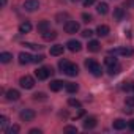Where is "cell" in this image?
I'll use <instances>...</instances> for the list:
<instances>
[{
    "label": "cell",
    "mask_w": 134,
    "mask_h": 134,
    "mask_svg": "<svg viewBox=\"0 0 134 134\" xmlns=\"http://www.w3.org/2000/svg\"><path fill=\"white\" fill-rule=\"evenodd\" d=\"M85 66H87V70L93 74V76H96V77H99L101 74H103V68H101V65H98L95 60H87L85 62Z\"/></svg>",
    "instance_id": "6da1fadb"
},
{
    "label": "cell",
    "mask_w": 134,
    "mask_h": 134,
    "mask_svg": "<svg viewBox=\"0 0 134 134\" xmlns=\"http://www.w3.org/2000/svg\"><path fill=\"white\" fill-rule=\"evenodd\" d=\"M19 84H21V87H22V88L30 90V88H33V85H35V79H33L32 76L25 74V76H22V77L19 79Z\"/></svg>",
    "instance_id": "7a4b0ae2"
},
{
    "label": "cell",
    "mask_w": 134,
    "mask_h": 134,
    "mask_svg": "<svg viewBox=\"0 0 134 134\" xmlns=\"http://www.w3.org/2000/svg\"><path fill=\"white\" fill-rule=\"evenodd\" d=\"M36 77L40 79V81H46L51 74H52V68H49V66H41V68H38L36 70Z\"/></svg>",
    "instance_id": "3957f363"
},
{
    "label": "cell",
    "mask_w": 134,
    "mask_h": 134,
    "mask_svg": "<svg viewBox=\"0 0 134 134\" xmlns=\"http://www.w3.org/2000/svg\"><path fill=\"white\" fill-rule=\"evenodd\" d=\"M22 7H24L25 11L32 13V11H36V10L40 8V2H38V0H25Z\"/></svg>",
    "instance_id": "277c9868"
},
{
    "label": "cell",
    "mask_w": 134,
    "mask_h": 134,
    "mask_svg": "<svg viewBox=\"0 0 134 134\" xmlns=\"http://www.w3.org/2000/svg\"><path fill=\"white\" fill-rule=\"evenodd\" d=\"M65 32L66 33H77L79 32V22H76V21L65 22Z\"/></svg>",
    "instance_id": "5b68a950"
},
{
    "label": "cell",
    "mask_w": 134,
    "mask_h": 134,
    "mask_svg": "<svg viewBox=\"0 0 134 134\" xmlns=\"http://www.w3.org/2000/svg\"><path fill=\"white\" fill-rule=\"evenodd\" d=\"M110 54H114V55H123V57H131L132 54H134V51L131 49V47H118V49H114V51H110Z\"/></svg>",
    "instance_id": "8992f818"
},
{
    "label": "cell",
    "mask_w": 134,
    "mask_h": 134,
    "mask_svg": "<svg viewBox=\"0 0 134 134\" xmlns=\"http://www.w3.org/2000/svg\"><path fill=\"white\" fill-rule=\"evenodd\" d=\"M19 117H21L22 121H32V120L35 118V112H33L32 109H24V110H21Z\"/></svg>",
    "instance_id": "52a82bcc"
},
{
    "label": "cell",
    "mask_w": 134,
    "mask_h": 134,
    "mask_svg": "<svg viewBox=\"0 0 134 134\" xmlns=\"http://www.w3.org/2000/svg\"><path fill=\"white\" fill-rule=\"evenodd\" d=\"M63 73L66 74V76H70V77H74V76H77V73H79V68L74 65V63H70L66 68L63 70Z\"/></svg>",
    "instance_id": "ba28073f"
},
{
    "label": "cell",
    "mask_w": 134,
    "mask_h": 134,
    "mask_svg": "<svg viewBox=\"0 0 134 134\" xmlns=\"http://www.w3.org/2000/svg\"><path fill=\"white\" fill-rule=\"evenodd\" d=\"M66 47H68L71 52H79L82 49V44L77 41V40H70L68 43H66Z\"/></svg>",
    "instance_id": "9c48e42d"
},
{
    "label": "cell",
    "mask_w": 134,
    "mask_h": 134,
    "mask_svg": "<svg viewBox=\"0 0 134 134\" xmlns=\"http://www.w3.org/2000/svg\"><path fill=\"white\" fill-rule=\"evenodd\" d=\"M5 96H7L8 101H18V99L21 98V93H19L18 90H14V88H10V90H7Z\"/></svg>",
    "instance_id": "30bf717a"
},
{
    "label": "cell",
    "mask_w": 134,
    "mask_h": 134,
    "mask_svg": "<svg viewBox=\"0 0 134 134\" xmlns=\"http://www.w3.org/2000/svg\"><path fill=\"white\" fill-rule=\"evenodd\" d=\"M30 62H33V57H32L29 52H21V54H19V63H21V65H27V63H30Z\"/></svg>",
    "instance_id": "8fae6325"
},
{
    "label": "cell",
    "mask_w": 134,
    "mask_h": 134,
    "mask_svg": "<svg viewBox=\"0 0 134 134\" xmlns=\"http://www.w3.org/2000/svg\"><path fill=\"white\" fill-rule=\"evenodd\" d=\"M62 54H63V46H62V44H54V46H51V55L58 57V55H62Z\"/></svg>",
    "instance_id": "7c38bea8"
},
{
    "label": "cell",
    "mask_w": 134,
    "mask_h": 134,
    "mask_svg": "<svg viewBox=\"0 0 134 134\" xmlns=\"http://www.w3.org/2000/svg\"><path fill=\"white\" fill-rule=\"evenodd\" d=\"M96 126V118L95 117H87L85 121H84V128L85 129H93Z\"/></svg>",
    "instance_id": "4fadbf2b"
},
{
    "label": "cell",
    "mask_w": 134,
    "mask_h": 134,
    "mask_svg": "<svg viewBox=\"0 0 134 134\" xmlns=\"http://www.w3.org/2000/svg\"><path fill=\"white\" fill-rule=\"evenodd\" d=\"M49 87H51L52 92H58V90H62L65 87V82H62V81H52L49 84Z\"/></svg>",
    "instance_id": "5bb4252c"
},
{
    "label": "cell",
    "mask_w": 134,
    "mask_h": 134,
    "mask_svg": "<svg viewBox=\"0 0 134 134\" xmlns=\"http://www.w3.org/2000/svg\"><path fill=\"white\" fill-rule=\"evenodd\" d=\"M65 90L68 92V93H76V92L79 90V87H77V84H74V82H65Z\"/></svg>",
    "instance_id": "9a60e30c"
},
{
    "label": "cell",
    "mask_w": 134,
    "mask_h": 134,
    "mask_svg": "<svg viewBox=\"0 0 134 134\" xmlns=\"http://www.w3.org/2000/svg\"><path fill=\"white\" fill-rule=\"evenodd\" d=\"M107 71H109V74H110V76H117V74L121 71V66H120V63L112 65V66H107Z\"/></svg>",
    "instance_id": "2e32d148"
},
{
    "label": "cell",
    "mask_w": 134,
    "mask_h": 134,
    "mask_svg": "<svg viewBox=\"0 0 134 134\" xmlns=\"http://www.w3.org/2000/svg\"><path fill=\"white\" fill-rule=\"evenodd\" d=\"M96 11H98L99 14H107V11H109V5H107L106 2H101V3L96 5Z\"/></svg>",
    "instance_id": "e0dca14e"
},
{
    "label": "cell",
    "mask_w": 134,
    "mask_h": 134,
    "mask_svg": "<svg viewBox=\"0 0 134 134\" xmlns=\"http://www.w3.org/2000/svg\"><path fill=\"white\" fill-rule=\"evenodd\" d=\"M43 38L46 40V41H54L55 38H57V32H54V30H47V32H44L43 33Z\"/></svg>",
    "instance_id": "ac0fdd59"
},
{
    "label": "cell",
    "mask_w": 134,
    "mask_h": 134,
    "mask_svg": "<svg viewBox=\"0 0 134 134\" xmlns=\"http://www.w3.org/2000/svg\"><path fill=\"white\" fill-rule=\"evenodd\" d=\"M88 51L90 52H98L99 49H101V46H99V43L96 41V40H92V41H88Z\"/></svg>",
    "instance_id": "d6986e66"
},
{
    "label": "cell",
    "mask_w": 134,
    "mask_h": 134,
    "mask_svg": "<svg viewBox=\"0 0 134 134\" xmlns=\"http://www.w3.org/2000/svg\"><path fill=\"white\" fill-rule=\"evenodd\" d=\"M49 29H51L49 21H41V22L38 24V32H40V33H44V32H47Z\"/></svg>",
    "instance_id": "ffe728a7"
},
{
    "label": "cell",
    "mask_w": 134,
    "mask_h": 134,
    "mask_svg": "<svg viewBox=\"0 0 134 134\" xmlns=\"http://www.w3.org/2000/svg\"><path fill=\"white\" fill-rule=\"evenodd\" d=\"M30 30H32V24L29 21H25V22H22L19 25V33H29Z\"/></svg>",
    "instance_id": "44dd1931"
},
{
    "label": "cell",
    "mask_w": 134,
    "mask_h": 134,
    "mask_svg": "<svg viewBox=\"0 0 134 134\" xmlns=\"http://www.w3.org/2000/svg\"><path fill=\"white\" fill-rule=\"evenodd\" d=\"M125 18V10L123 8H115L114 10V19L115 21H121Z\"/></svg>",
    "instance_id": "7402d4cb"
},
{
    "label": "cell",
    "mask_w": 134,
    "mask_h": 134,
    "mask_svg": "<svg viewBox=\"0 0 134 134\" xmlns=\"http://www.w3.org/2000/svg\"><path fill=\"white\" fill-rule=\"evenodd\" d=\"M107 33H109V27H107V25L103 24V25H98V27H96V35H99V36H106Z\"/></svg>",
    "instance_id": "603a6c76"
},
{
    "label": "cell",
    "mask_w": 134,
    "mask_h": 134,
    "mask_svg": "<svg viewBox=\"0 0 134 134\" xmlns=\"http://www.w3.org/2000/svg\"><path fill=\"white\" fill-rule=\"evenodd\" d=\"M112 126H114V129H118V131H120V129H125V128H126V121H125V120H121V118H118V120H115V121H114V125H112Z\"/></svg>",
    "instance_id": "cb8c5ba5"
},
{
    "label": "cell",
    "mask_w": 134,
    "mask_h": 134,
    "mask_svg": "<svg viewBox=\"0 0 134 134\" xmlns=\"http://www.w3.org/2000/svg\"><path fill=\"white\" fill-rule=\"evenodd\" d=\"M11 58H13V55L10 52H2V54H0V62H2V63H10Z\"/></svg>",
    "instance_id": "d4e9b609"
},
{
    "label": "cell",
    "mask_w": 134,
    "mask_h": 134,
    "mask_svg": "<svg viewBox=\"0 0 134 134\" xmlns=\"http://www.w3.org/2000/svg\"><path fill=\"white\" fill-rule=\"evenodd\" d=\"M7 126H8V118L5 115H2V117H0V129H2L3 132H7V129H8Z\"/></svg>",
    "instance_id": "484cf974"
},
{
    "label": "cell",
    "mask_w": 134,
    "mask_h": 134,
    "mask_svg": "<svg viewBox=\"0 0 134 134\" xmlns=\"http://www.w3.org/2000/svg\"><path fill=\"white\" fill-rule=\"evenodd\" d=\"M66 19H68V13H58V14L55 16V21H57L58 24H62L63 21H65V22H68Z\"/></svg>",
    "instance_id": "4316f807"
},
{
    "label": "cell",
    "mask_w": 134,
    "mask_h": 134,
    "mask_svg": "<svg viewBox=\"0 0 134 134\" xmlns=\"http://www.w3.org/2000/svg\"><path fill=\"white\" fill-rule=\"evenodd\" d=\"M104 62H106V65H107V66H112V65H117V63H118V62H117V58H115V55H114V57H112V55H107Z\"/></svg>",
    "instance_id": "83f0119b"
},
{
    "label": "cell",
    "mask_w": 134,
    "mask_h": 134,
    "mask_svg": "<svg viewBox=\"0 0 134 134\" xmlns=\"http://www.w3.org/2000/svg\"><path fill=\"white\" fill-rule=\"evenodd\" d=\"M68 104H70L71 107H77V109L82 106V104H81V101H79V99H74V98H70V99H68Z\"/></svg>",
    "instance_id": "f1b7e54d"
},
{
    "label": "cell",
    "mask_w": 134,
    "mask_h": 134,
    "mask_svg": "<svg viewBox=\"0 0 134 134\" xmlns=\"http://www.w3.org/2000/svg\"><path fill=\"white\" fill-rule=\"evenodd\" d=\"M18 132H19V126L18 125H13L11 128L7 129V134H18Z\"/></svg>",
    "instance_id": "f546056e"
},
{
    "label": "cell",
    "mask_w": 134,
    "mask_h": 134,
    "mask_svg": "<svg viewBox=\"0 0 134 134\" xmlns=\"http://www.w3.org/2000/svg\"><path fill=\"white\" fill-rule=\"evenodd\" d=\"M33 99H35V101H44V99H46V95H44V93H35V95H33Z\"/></svg>",
    "instance_id": "4dcf8cb0"
},
{
    "label": "cell",
    "mask_w": 134,
    "mask_h": 134,
    "mask_svg": "<svg viewBox=\"0 0 134 134\" xmlns=\"http://www.w3.org/2000/svg\"><path fill=\"white\" fill-rule=\"evenodd\" d=\"M121 88H123L125 92H131V90H132V84H131V82H123Z\"/></svg>",
    "instance_id": "1f68e13d"
},
{
    "label": "cell",
    "mask_w": 134,
    "mask_h": 134,
    "mask_svg": "<svg viewBox=\"0 0 134 134\" xmlns=\"http://www.w3.org/2000/svg\"><path fill=\"white\" fill-rule=\"evenodd\" d=\"M68 65H70V62H68V60H60V63H58V68L63 71V70L66 68V66H68Z\"/></svg>",
    "instance_id": "d6a6232c"
},
{
    "label": "cell",
    "mask_w": 134,
    "mask_h": 134,
    "mask_svg": "<svg viewBox=\"0 0 134 134\" xmlns=\"http://www.w3.org/2000/svg\"><path fill=\"white\" fill-rule=\"evenodd\" d=\"M63 131H65V132H74V134H76V132H77V128H76V126H65Z\"/></svg>",
    "instance_id": "836d02e7"
},
{
    "label": "cell",
    "mask_w": 134,
    "mask_h": 134,
    "mask_svg": "<svg viewBox=\"0 0 134 134\" xmlns=\"http://www.w3.org/2000/svg\"><path fill=\"white\" fill-rule=\"evenodd\" d=\"M81 35H82V36H84V38H90V36H92V35H93V32H92V30H90V29H87V30H84V32H82V33H81Z\"/></svg>",
    "instance_id": "e575fe53"
},
{
    "label": "cell",
    "mask_w": 134,
    "mask_h": 134,
    "mask_svg": "<svg viewBox=\"0 0 134 134\" xmlns=\"http://www.w3.org/2000/svg\"><path fill=\"white\" fill-rule=\"evenodd\" d=\"M43 60H44V57H43L41 54H38V55H35V57H33V63H41Z\"/></svg>",
    "instance_id": "d590c367"
},
{
    "label": "cell",
    "mask_w": 134,
    "mask_h": 134,
    "mask_svg": "<svg viewBox=\"0 0 134 134\" xmlns=\"http://www.w3.org/2000/svg\"><path fill=\"white\" fill-rule=\"evenodd\" d=\"M82 19H84V22H92V14L84 13V14H82Z\"/></svg>",
    "instance_id": "8d00e7d4"
},
{
    "label": "cell",
    "mask_w": 134,
    "mask_h": 134,
    "mask_svg": "<svg viewBox=\"0 0 134 134\" xmlns=\"http://www.w3.org/2000/svg\"><path fill=\"white\" fill-rule=\"evenodd\" d=\"M95 2H96V0H84V7H85V8H88V7H92Z\"/></svg>",
    "instance_id": "74e56055"
},
{
    "label": "cell",
    "mask_w": 134,
    "mask_h": 134,
    "mask_svg": "<svg viewBox=\"0 0 134 134\" xmlns=\"http://www.w3.org/2000/svg\"><path fill=\"white\" fill-rule=\"evenodd\" d=\"M126 106L134 107V98H128V99H126Z\"/></svg>",
    "instance_id": "f35d334b"
},
{
    "label": "cell",
    "mask_w": 134,
    "mask_h": 134,
    "mask_svg": "<svg viewBox=\"0 0 134 134\" xmlns=\"http://www.w3.org/2000/svg\"><path fill=\"white\" fill-rule=\"evenodd\" d=\"M29 132H30V134H41V129H38V128H33V129H30Z\"/></svg>",
    "instance_id": "ab89813d"
},
{
    "label": "cell",
    "mask_w": 134,
    "mask_h": 134,
    "mask_svg": "<svg viewBox=\"0 0 134 134\" xmlns=\"http://www.w3.org/2000/svg\"><path fill=\"white\" fill-rule=\"evenodd\" d=\"M125 7H134V0H126V2H125Z\"/></svg>",
    "instance_id": "60d3db41"
},
{
    "label": "cell",
    "mask_w": 134,
    "mask_h": 134,
    "mask_svg": "<svg viewBox=\"0 0 134 134\" xmlns=\"http://www.w3.org/2000/svg\"><path fill=\"white\" fill-rule=\"evenodd\" d=\"M129 128L134 131V120H131V121H129Z\"/></svg>",
    "instance_id": "b9f144b4"
},
{
    "label": "cell",
    "mask_w": 134,
    "mask_h": 134,
    "mask_svg": "<svg viewBox=\"0 0 134 134\" xmlns=\"http://www.w3.org/2000/svg\"><path fill=\"white\" fill-rule=\"evenodd\" d=\"M7 5V0H2V7H5Z\"/></svg>",
    "instance_id": "7bdbcfd3"
},
{
    "label": "cell",
    "mask_w": 134,
    "mask_h": 134,
    "mask_svg": "<svg viewBox=\"0 0 134 134\" xmlns=\"http://www.w3.org/2000/svg\"><path fill=\"white\" fill-rule=\"evenodd\" d=\"M71 2H74V3H77V2H81V0H71ZM82 2H84V0H82Z\"/></svg>",
    "instance_id": "ee69618b"
},
{
    "label": "cell",
    "mask_w": 134,
    "mask_h": 134,
    "mask_svg": "<svg viewBox=\"0 0 134 134\" xmlns=\"http://www.w3.org/2000/svg\"><path fill=\"white\" fill-rule=\"evenodd\" d=\"M132 92H134V84H132Z\"/></svg>",
    "instance_id": "f6af8a7d"
}]
</instances>
